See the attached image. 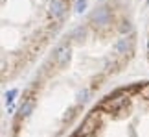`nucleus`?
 <instances>
[{
  "label": "nucleus",
  "instance_id": "1",
  "mask_svg": "<svg viewBox=\"0 0 149 137\" xmlns=\"http://www.w3.org/2000/svg\"><path fill=\"white\" fill-rule=\"evenodd\" d=\"M136 26L120 2H105L72 28L35 72L6 137H61L94 95L131 63Z\"/></svg>",
  "mask_w": 149,
  "mask_h": 137
},
{
  "label": "nucleus",
  "instance_id": "2",
  "mask_svg": "<svg viewBox=\"0 0 149 137\" xmlns=\"http://www.w3.org/2000/svg\"><path fill=\"white\" fill-rule=\"evenodd\" d=\"M72 0H2V83L20 78L65 26Z\"/></svg>",
  "mask_w": 149,
  "mask_h": 137
},
{
  "label": "nucleus",
  "instance_id": "3",
  "mask_svg": "<svg viewBox=\"0 0 149 137\" xmlns=\"http://www.w3.org/2000/svg\"><path fill=\"white\" fill-rule=\"evenodd\" d=\"M68 137H149V82L105 95Z\"/></svg>",
  "mask_w": 149,
  "mask_h": 137
},
{
  "label": "nucleus",
  "instance_id": "4",
  "mask_svg": "<svg viewBox=\"0 0 149 137\" xmlns=\"http://www.w3.org/2000/svg\"><path fill=\"white\" fill-rule=\"evenodd\" d=\"M147 58H149V35H147Z\"/></svg>",
  "mask_w": 149,
  "mask_h": 137
}]
</instances>
